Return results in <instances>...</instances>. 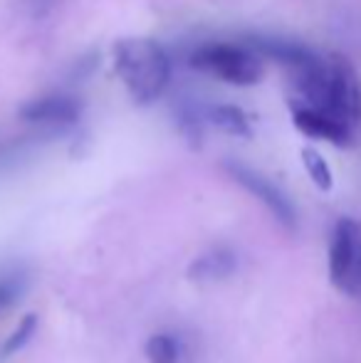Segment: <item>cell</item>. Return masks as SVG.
Returning a JSON list of instances; mask_svg holds the SVG:
<instances>
[{"label":"cell","instance_id":"obj_14","mask_svg":"<svg viewBox=\"0 0 361 363\" xmlns=\"http://www.w3.org/2000/svg\"><path fill=\"white\" fill-rule=\"evenodd\" d=\"M35 329H38V314H25V316H23V321H20V324L15 326L13 334H10L8 339H5L0 356H3V359H8V356H13L15 351L23 349V346L28 344L30 339H33Z\"/></svg>","mask_w":361,"mask_h":363},{"label":"cell","instance_id":"obj_2","mask_svg":"<svg viewBox=\"0 0 361 363\" xmlns=\"http://www.w3.org/2000/svg\"><path fill=\"white\" fill-rule=\"evenodd\" d=\"M191 67L213 74L218 79L235 86H252L262 79L265 67L260 62V55L252 48L228 43H211L201 45L191 55Z\"/></svg>","mask_w":361,"mask_h":363},{"label":"cell","instance_id":"obj_9","mask_svg":"<svg viewBox=\"0 0 361 363\" xmlns=\"http://www.w3.org/2000/svg\"><path fill=\"white\" fill-rule=\"evenodd\" d=\"M235 267L238 259L231 250H211L188 264L186 277L191 282H218L223 277H231Z\"/></svg>","mask_w":361,"mask_h":363},{"label":"cell","instance_id":"obj_4","mask_svg":"<svg viewBox=\"0 0 361 363\" xmlns=\"http://www.w3.org/2000/svg\"><path fill=\"white\" fill-rule=\"evenodd\" d=\"M327 79V99L322 109L332 111L347 124L357 126L361 121V84L354 65L344 55H332Z\"/></svg>","mask_w":361,"mask_h":363},{"label":"cell","instance_id":"obj_8","mask_svg":"<svg viewBox=\"0 0 361 363\" xmlns=\"http://www.w3.org/2000/svg\"><path fill=\"white\" fill-rule=\"evenodd\" d=\"M82 111V104L72 96H43V99L28 101L20 109V116L33 124H70Z\"/></svg>","mask_w":361,"mask_h":363},{"label":"cell","instance_id":"obj_1","mask_svg":"<svg viewBox=\"0 0 361 363\" xmlns=\"http://www.w3.org/2000/svg\"><path fill=\"white\" fill-rule=\"evenodd\" d=\"M114 69L136 104H151L171 82V60L151 38H124L114 45Z\"/></svg>","mask_w":361,"mask_h":363},{"label":"cell","instance_id":"obj_5","mask_svg":"<svg viewBox=\"0 0 361 363\" xmlns=\"http://www.w3.org/2000/svg\"><path fill=\"white\" fill-rule=\"evenodd\" d=\"M226 171L238 186H243L250 196H255L257 201L272 213L274 220H277L282 228H287V230L297 228V211H294L292 201L274 186L270 178H265L262 173H257L255 168L245 166V163H240V161H226Z\"/></svg>","mask_w":361,"mask_h":363},{"label":"cell","instance_id":"obj_7","mask_svg":"<svg viewBox=\"0 0 361 363\" xmlns=\"http://www.w3.org/2000/svg\"><path fill=\"white\" fill-rule=\"evenodd\" d=\"M248 48L255 50L260 57L274 60V62H279L287 69L307 67V65L319 60V55L304 43H297V40L289 38H277V35H252Z\"/></svg>","mask_w":361,"mask_h":363},{"label":"cell","instance_id":"obj_10","mask_svg":"<svg viewBox=\"0 0 361 363\" xmlns=\"http://www.w3.org/2000/svg\"><path fill=\"white\" fill-rule=\"evenodd\" d=\"M211 119L218 129L231 136H243V139H250L252 136L250 119H248L245 111L235 104H218L216 109L211 111Z\"/></svg>","mask_w":361,"mask_h":363},{"label":"cell","instance_id":"obj_12","mask_svg":"<svg viewBox=\"0 0 361 363\" xmlns=\"http://www.w3.org/2000/svg\"><path fill=\"white\" fill-rule=\"evenodd\" d=\"M302 163H304V171L307 176L312 178V183L319 188V191H332L334 188V176H332V168H329L327 158L317 151V148L307 146L302 148Z\"/></svg>","mask_w":361,"mask_h":363},{"label":"cell","instance_id":"obj_11","mask_svg":"<svg viewBox=\"0 0 361 363\" xmlns=\"http://www.w3.org/2000/svg\"><path fill=\"white\" fill-rule=\"evenodd\" d=\"M144 354L149 363H181V344L171 334H154L146 341Z\"/></svg>","mask_w":361,"mask_h":363},{"label":"cell","instance_id":"obj_13","mask_svg":"<svg viewBox=\"0 0 361 363\" xmlns=\"http://www.w3.org/2000/svg\"><path fill=\"white\" fill-rule=\"evenodd\" d=\"M25 289H28V277L23 272H10L0 277V314L8 311L23 299Z\"/></svg>","mask_w":361,"mask_h":363},{"label":"cell","instance_id":"obj_3","mask_svg":"<svg viewBox=\"0 0 361 363\" xmlns=\"http://www.w3.org/2000/svg\"><path fill=\"white\" fill-rule=\"evenodd\" d=\"M329 282L342 294L361 299V225L339 218L329 242Z\"/></svg>","mask_w":361,"mask_h":363},{"label":"cell","instance_id":"obj_6","mask_svg":"<svg viewBox=\"0 0 361 363\" xmlns=\"http://www.w3.org/2000/svg\"><path fill=\"white\" fill-rule=\"evenodd\" d=\"M292 121L304 136L309 139H322L329 144L347 148L354 144V126L334 116L332 111L322 109V106H294Z\"/></svg>","mask_w":361,"mask_h":363}]
</instances>
